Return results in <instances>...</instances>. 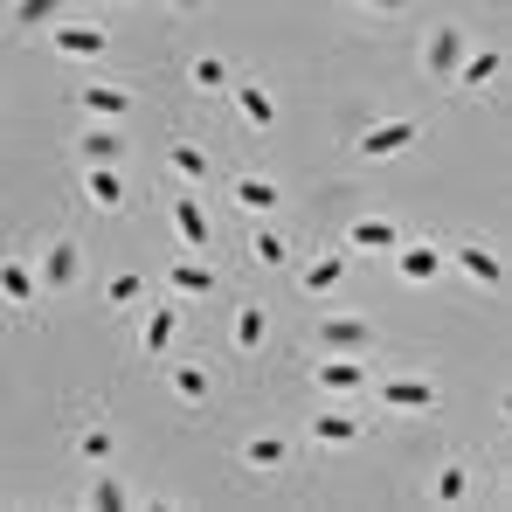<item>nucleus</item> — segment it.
<instances>
[{"instance_id": "1", "label": "nucleus", "mask_w": 512, "mask_h": 512, "mask_svg": "<svg viewBox=\"0 0 512 512\" xmlns=\"http://www.w3.org/2000/svg\"><path fill=\"white\" fill-rule=\"evenodd\" d=\"M423 139V125L416 118H388V125H367V139H360V153L367 160H395L402 146H416Z\"/></svg>"}, {"instance_id": "2", "label": "nucleus", "mask_w": 512, "mask_h": 512, "mask_svg": "<svg viewBox=\"0 0 512 512\" xmlns=\"http://www.w3.org/2000/svg\"><path fill=\"white\" fill-rule=\"evenodd\" d=\"M49 42H56L63 56H104V42H111V35H104L97 21H56V28H49Z\"/></svg>"}, {"instance_id": "3", "label": "nucleus", "mask_w": 512, "mask_h": 512, "mask_svg": "<svg viewBox=\"0 0 512 512\" xmlns=\"http://www.w3.org/2000/svg\"><path fill=\"white\" fill-rule=\"evenodd\" d=\"M464 56H471V49H464V28H436V35H429V56H423V63H429V77H443V84H450Z\"/></svg>"}, {"instance_id": "4", "label": "nucleus", "mask_w": 512, "mask_h": 512, "mask_svg": "<svg viewBox=\"0 0 512 512\" xmlns=\"http://www.w3.org/2000/svg\"><path fill=\"white\" fill-rule=\"evenodd\" d=\"M319 374V388H333V395H360L367 388V360H353V353H333L326 367H312Z\"/></svg>"}, {"instance_id": "5", "label": "nucleus", "mask_w": 512, "mask_h": 512, "mask_svg": "<svg viewBox=\"0 0 512 512\" xmlns=\"http://www.w3.org/2000/svg\"><path fill=\"white\" fill-rule=\"evenodd\" d=\"M499 70H506V49H478V56L457 63L450 84H457V90H485V84H499Z\"/></svg>"}, {"instance_id": "6", "label": "nucleus", "mask_w": 512, "mask_h": 512, "mask_svg": "<svg viewBox=\"0 0 512 512\" xmlns=\"http://www.w3.org/2000/svg\"><path fill=\"white\" fill-rule=\"evenodd\" d=\"M353 250L395 256V250H402V229H395V222H381V215H360V222H353Z\"/></svg>"}, {"instance_id": "7", "label": "nucleus", "mask_w": 512, "mask_h": 512, "mask_svg": "<svg viewBox=\"0 0 512 512\" xmlns=\"http://www.w3.org/2000/svg\"><path fill=\"white\" fill-rule=\"evenodd\" d=\"M395 270H402L409 284H429V277L443 270V250H429V243H402V250H395Z\"/></svg>"}, {"instance_id": "8", "label": "nucleus", "mask_w": 512, "mask_h": 512, "mask_svg": "<svg viewBox=\"0 0 512 512\" xmlns=\"http://www.w3.org/2000/svg\"><path fill=\"white\" fill-rule=\"evenodd\" d=\"M77 97H84V111H97V118H125L132 111V90L125 84H84Z\"/></svg>"}, {"instance_id": "9", "label": "nucleus", "mask_w": 512, "mask_h": 512, "mask_svg": "<svg viewBox=\"0 0 512 512\" xmlns=\"http://www.w3.org/2000/svg\"><path fill=\"white\" fill-rule=\"evenodd\" d=\"M381 402H388V409H436V388L402 374V381H381Z\"/></svg>"}, {"instance_id": "10", "label": "nucleus", "mask_w": 512, "mask_h": 512, "mask_svg": "<svg viewBox=\"0 0 512 512\" xmlns=\"http://www.w3.org/2000/svg\"><path fill=\"white\" fill-rule=\"evenodd\" d=\"M173 229H180V243L194 256L208 250V215H201V201H173Z\"/></svg>"}, {"instance_id": "11", "label": "nucleus", "mask_w": 512, "mask_h": 512, "mask_svg": "<svg viewBox=\"0 0 512 512\" xmlns=\"http://www.w3.org/2000/svg\"><path fill=\"white\" fill-rule=\"evenodd\" d=\"M457 270H464V277H478V284H506V263H499L492 250H478V243H464V250H457Z\"/></svg>"}, {"instance_id": "12", "label": "nucleus", "mask_w": 512, "mask_h": 512, "mask_svg": "<svg viewBox=\"0 0 512 512\" xmlns=\"http://www.w3.org/2000/svg\"><path fill=\"white\" fill-rule=\"evenodd\" d=\"M0 298H7L14 312H28V305H35V270H28V263H7V270H0Z\"/></svg>"}, {"instance_id": "13", "label": "nucleus", "mask_w": 512, "mask_h": 512, "mask_svg": "<svg viewBox=\"0 0 512 512\" xmlns=\"http://www.w3.org/2000/svg\"><path fill=\"white\" fill-rule=\"evenodd\" d=\"M167 284L180 291V298H208V291H215V270H208V263H173Z\"/></svg>"}, {"instance_id": "14", "label": "nucleus", "mask_w": 512, "mask_h": 512, "mask_svg": "<svg viewBox=\"0 0 512 512\" xmlns=\"http://www.w3.org/2000/svg\"><path fill=\"white\" fill-rule=\"evenodd\" d=\"M236 104H243V118H250L256 132H270V125H277V104H270V90L243 84V90H236Z\"/></svg>"}, {"instance_id": "15", "label": "nucleus", "mask_w": 512, "mask_h": 512, "mask_svg": "<svg viewBox=\"0 0 512 512\" xmlns=\"http://www.w3.org/2000/svg\"><path fill=\"white\" fill-rule=\"evenodd\" d=\"M319 340L333 346V353H353V346H367V319H326Z\"/></svg>"}, {"instance_id": "16", "label": "nucleus", "mask_w": 512, "mask_h": 512, "mask_svg": "<svg viewBox=\"0 0 512 512\" xmlns=\"http://www.w3.org/2000/svg\"><path fill=\"white\" fill-rule=\"evenodd\" d=\"M346 284V256H319V263H305V291H340Z\"/></svg>"}, {"instance_id": "17", "label": "nucleus", "mask_w": 512, "mask_h": 512, "mask_svg": "<svg viewBox=\"0 0 512 512\" xmlns=\"http://www.w3.org/2000/svg\"><path fill=\"white\" fill-rule=\"evenodd\" d=\"M312 436H319V443H353L360 423H353L346 409H326V416H312Z\"/></svg>"}, {"instance_id": "18", "label": "nucleus", "mask_w": 512, "mask_h": 512, "mask_svg": "<svg viewBox=\"0 0 512 512\" xmlns=\"http://www.w3.org/2000/svg\"><path fill=\"white\" fill-rule=\"evenodd\" d=\"M90 201H97V208H125V180L111 167H90Z\"/></svg>"}, {"instance_id": "19", "label": "nucleus", "mask_w": 512, "mask_h": 512, "mask_svg": "<svg viewBox=\"0 0 512 512\" xmlns=\"http://www.w3.org/2000/svg\"><path fill=\"white\" fill-rule=\"evenodd\" d=\"M243 457H250V471H277V464L291 457V443H284V436H256Z\"/></svg>"}, {"instance_id": "20", "label": "nucleus", "mask_w": 512, "mask_h": 512, "mask_svg": "<svg viewBox=\"0 0 512 512\" xmlns=\"http://www.w3.org/2000/svg\"><path fill=\"white\" fill-rule=\"evenodd\" d=\"M236 201H243V208H250V215H270V208H277V187H270V180H236Z\"/></svg>"}, {"instance_id": "21", "label": "nucleus", "mask_w": 512, "mask_h": 512, "mask_svg": "<svg viewBox=\"0 0 512 512\" xmlns=\"http://www.w3.org/2000/svg\"><path fill=\"white\" fill-rule=\"evenodd\" d=\"M42 277H49V284L63 291V284L77 277V243H56V250H49V263H42Z\"/></svg>"}, {"instance_id": "22", "label": "nucleus", "mask_w": 512, "mask_h": 512, "mask_svg": "<svg viewBox=\"0 0 512 512\" xmlns=\"http://www.w3.org/2000/svg\"><path fill=\"white\" fill-rule=\"evenodd\" d=\"M464 492H471V471H464V464H443V471H436V499H443V506H457Z\"/></svg>"}, {"instance_id": "23", "label": "nucleus", "mask_w": 512, "mask_h": 512, "mask_svg": "<svg viewBox=\"0 0 512 512\" xmlns=\"http://www.w3.org/2000/svg\"><path fill=\"white\" fill-rule=\"evenodd\" d=\"M167 160H173V173H180V180H208V153H201V146H173Z\"/></svg>"}, {"instance_id": "24", "label": "nucleus", "mask_w": 512, "mask_h": 512, "mask_svg": "<svg viewBox=\"0 0 512 512\" xmlns=\"http://www.w3.org/2000/svg\"><path fill=\"white\" fill-rule=\"evenodd\" d=\"M173 326H180V312H153V319H146V353H167Z\"/></svg>"}, {"instance_id": "25", "label": "nucleus", "mask_w": 512, "mask_h": 512, "mask_svg": "<svg viewBox=\"0 0 512 512\" xmlns=\"http://www.w3.org/2000/svg\"><path fill=\"white\" fill-rule=\"evenodd\" d=\"M118 146H125L118 132H90V139H84V160H90V167H111V160H118Z\"/></svg>"}, {"instance_id": "26", "label": "nucleus", "mask_w": 512, "mask_h": 512, "mask_svg": "<svg viewBox=\"0 0 512 512\" xmlns=\"http://www.w3.org/2000/svg\"><path fill=\"white\" fill-rule=\"evenodd\" d=\"M263 333H270L263 305H243V319H236V340H243V346H263Z\"/></svg>"}, {"instance_id": "27", "label": "nucleus", "mask_w": 512, "mask_h": 512, "mask_svg": "<svg viewBox=\"0 0 512 512\" xmlns=\"http://www.w3.org/2000/svg\"><path fill=\"white\" fill-rule=\"evenodd\" d=\"M173 388H180L187 402H201V395H208V367H173Z\"/></svg>"}, {"instance_id": "28", "label": "nucleus", "mask_w": 512, "mask_h": 512, "mask_svg": "<svg viewBox=\"0 0 512 512\" xmlns=\"http://www.w3.org/2000/svg\"><path fill=\"white\" fill-rule=\"evenodd\" d=\"M194 84H201V90H222V84H229V63H222V56H201V63H194Z\"/></svg>"}, {"instance_id": "29", "label": "nucleus", "mask_w": 512, "mask_h": 512, "mask_svg": "<svg viewBox=\"0 0 512 512\" xmlns=\"http://www.w3.org/2000/svg\"><path fill=\"white\" fill-rule=\"evenodd\" d=\"M250 256H256V263H291V250H284V236H270V229H263V236L250 243Z\"/></svg>"}, {"instance_id": "30", "label": "nucleus", "mask_w": 512, "mask_h": 512, "mask_svg": "<svg viewBox=\"0 0 512 512\" xmlns=\"http://www.w3.org/2000/svg\"><path fill=\"white\" fill-rule=\"evenodd\" d=\"M90 506L97 512H125V492H118L111 478H97V485H90Z\"/></svg>"}, {"instance_id": "31", "label": "nucleus", "mask_w": 512, "mask_h": 512, "mask_svg": "<svg viewBox=\"0 0 512 512\" xmlns=\"http://www.w3.org/2000/svg\"><path fill=\"white\" fill-rule=\"evenodd\" d=\"M139 291H146V284L125 270V277H111V291H104V298H111V305H139Z\"/></svg>"}, {"instance_id": "32", "label": "nucleus", "mask_w": 512, "mask_h": 512, "mask_svg": "<svg viewBox=\"0 0 512 512\" xmlns=\"http://www.w3.org/2000/svg\"><path fill=\"white\" fill-rule=\"evenodd\" d=\"M84 457H90V464L111 457V429H84Z\"/></svg>"}, {"instance_id": "33", "label": "nucleus", "mask_w": 512, "mask_h": 512, "mask_svg": "<svg viewBox=\"0 0 512 512\" xmlns=\"http://www.w3.org/2000/svg\"><path fill=\"white\" fill-rule=\"evenodd\" d=\"M14 21H28V28H35V21H49V0H21V7H14Z\"/></svg>"}]
</instances>
